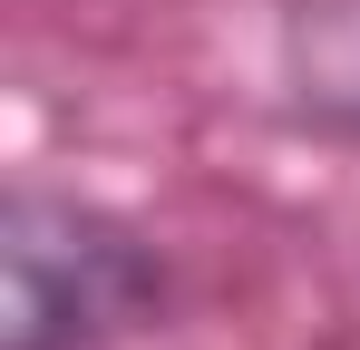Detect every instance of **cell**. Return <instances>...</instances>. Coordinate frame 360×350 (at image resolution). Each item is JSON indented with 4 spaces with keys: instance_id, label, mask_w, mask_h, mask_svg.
<instances>
[{
    "instance_id": "6da1fadb",
    "label": "cell",
    "mask_w": 360,
    "mask_h": 350,
    "mask_svg": "<svg viewBox=\"0 0 360 350\" xmlns=\"http://www.w3.org/2000/svg\"><path fill=\"white\" fill-rule=\"evenodd\" d=\"M166 311V253L49 185L0 205V350H108Z\"/></svg>"
},
{
    "instance_id": "7a4b0ae2",
    "label": "cell",
    "mask_w": 360,
    "mask_h": 350,
    "mask_svg": "<svg viewBox=\"0 0 360 350\" xmlns=\"http://www.w3.org/2000/svg\"><path fill=\"white\" fill-rule=\"evenodd\" d=\"M283 88L311 127L360 136V0H292L283 10Z\"/></svg>"
}]
</instances>
